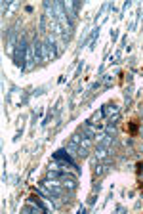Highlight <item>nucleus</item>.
I'll use <instances>...</instances> for the list:
<instances>
[{
	"instance_id": "2",
	"label": "nucleus",
	"mask_w": 143,
	"mask_h": 214,
	"mask_svg": "<svg viewBox=\"0 0 143 214\" xmlns=\"http://www.w3.org/2000/svg\"><path fill=\"white\" fill-rule=\"evenodd\" d=\"M141 170H143V163H138V174L141 172Z\"/></svg>"
},
{
	"instance_id": "1",
	"label": "nucleus",
	"mask_w": 143,
	"mask_h": 214,
	"mask_svg": "<svg viewBox=\"0 0 143 214\" xmlns=\"http://www.w3.org/2000/svg\"><path fill=\"white\" fill-rule=\"evenodd\" d=\"M128 132L132 134V136H135V134H138V123H135V121L128 123Z\"/></svg>"
}]
</instances>
